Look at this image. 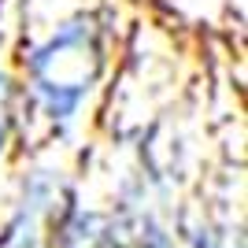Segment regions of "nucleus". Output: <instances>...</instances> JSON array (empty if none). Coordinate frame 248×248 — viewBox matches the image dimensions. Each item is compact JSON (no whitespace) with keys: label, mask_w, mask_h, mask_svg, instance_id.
I'll list each match as a JSON object with an SVG mask.
<instances>
[{"label":"nucleus","mask_w":248,"mask_h":248,"mask_svg":"<svg viewBox=\"0 0 248 248\" xmlns=\"http://www.w3.org/2000/svg\"><path fill=\"white\" fill-rule=\"evenodd\" d=\"M108 78V45L100 37V22L93 15L63 19L48 37L33 41L22 52V67L15 82L22 96H30L52 123H67L89 96V89Z\"/></svg>","instance_id":"f257e3e1"}]
</instances>
